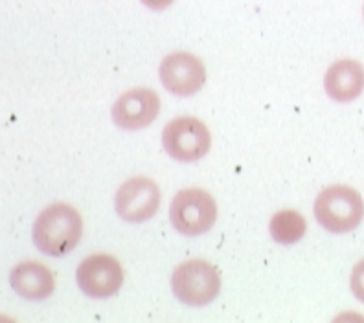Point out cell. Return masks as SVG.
<instances>
[{
    "mask_svg": "<svg viewBox=\"0 0 364 323\" xmlns=\"http://www.w3.org/2000/svg\"><path fill=\"white\" fill-rule=\"evenodd\" d=\"M350 287L353 296L364 303V259L353 266L351 278H350Z\"/></svg>",
    "mask_w": 364,
    "mask_h": 323,
    "instance_id": "obj_13",
    "label": "cell"
},
{
    "mask_svg": "<svg viewBox=\"0 0 364 323\" xmlns=\"http://www.w3.org/2000/svg\"><path fill=\"white\" fill-rule=\"evenodd\" d=\"M76 279L81 292L96 300H105L114 296L124 285V268L116 257L94 253L77 266Z\"/></svg>",
    "mask_w": 364,
    "mask_h": 323,
    "instance_id": "obj_6",
    "label": "cell"
},
{
    "mask_svg": "<svg viewBox=\"0 0 364 323\" xmlns=\"http://www.w3.org/2000/svg\"><path fill=\"white\" fill-rule=\"evenodd\" d=\"M33 244L46 256L61 257L76 248L83 235V221L68 204H52L33 222Z\"/></svg>",
    "mask_w": 364,
    "mask_h": 323,
    "instance_id": "obj_1",
    "label": "cell"
},
{
    "mask_svg": "<svg viewBox=\"0 0 364 323\" xmlns=\"http://www.w3.org/2000/svg\"><path fill=\"white\" fill-rule=\"evenodd\" d=\"M363 13H364V8H363Z\"/></svg>",
    "mask_w": 364,
    "mask_h": 323,
    "instance_id": "obj_15",
    "label": "cell"
},
{
    "mask_svg": "<svg viewBox=\"0 0 364 323\" xmlns=\"http://www.w3.org/2000/svg\"><path fill=\"white\" fill-rule=\"evenodd\" d=\"M160 206V191L155 180L133 177L116 191V213L127 222L149 221Z\"/></svg>",
    "mask_w": 364,
    "mask_h": 323,
    "instance_id": "obj_7",
    "label": "cell"
},
{
    "mask_svg": "<svg viewBox=\"0 0 364 323\" xmlns=\"http://www.w3.org/2000/svg\"><path fill=\"white\" fill-rule=\"evenodd\" d=\"M162 146L166 153L178 162H197L210 150L212 134L199 118L182 116L166 125Z\"/></svg>",
    "mask_w": 364,
    "mask_h": 323,
    "instance_id": "obj_5",
    "label": "cell"
},
{
    "mask_svg": "<svg viewBox=\"0 0 364 323\" xmlns=\"http://www.w3.org/2000/svg\"><path fill=\"white\" fill-rule=\"evenodd\" d=\"M218 219V204L208 191L190 187L178 191L169 206V221L178 234L197 237L212 230Z\"/></svg>",
    "mask_w": 364,
    "mask_h": 323,
    "instance_id": "obj_4",
    "label": "cell"
},
{
    "mask_svg": "<svg viewBox=\"0 0 364 323\" xmlns=\"http://www.w3.org/2000/svg\"><path fill=\"white\" fill-rule=\"evenodd\" d=\"M9 283L18 296L30 301L46 300L55 288L52 270L43 263L26 261L17 265L9 274Z\"/></svg>",
    "mask_w": 364,
    "mask_h": 323,
    "instance_id": "obj_11",
    "label": "cell"
},
{
    "mask_svg": "<svg viewBox=\"0 0 364 323\" xmlns=\"http://www.w3.org/2000/svg\"><path fill=\"white\" fill-rule=\"evenodd\" d=\"M313 212L324 230L331 234H348L355 230L364 219V200L357 190L337 184L320 191Z\"/></svg>",
    "mask_w": 364,
    "mask_h": 323,
    "instance_id": "obj_2",
    "label": "cell"
},
{
    "mask_svg": "<svg viewBox=\"0 0 364 323\" xmlns=\"http://www.w3.org/2000/svg\"><path fill=\"white\" fill-rule=\"evenodd\" d=\"M171 290L184 305H208L221 290V278L215 266L208 261L191 259L175 268L171 275Z\"/></svg>",
    "mask_w": 364,
    "mask_h": 323,
    "instance_id": "obj_3",
    "label": "cell"
},
{
    "mask_svg": "<svg viewBox=\"0 0 364 323\" xmlns=\"http://www.w3.org/2000/svg\"><path fill=\"white\" fill-rule=\"evenodd\" d=\"M324 89L337 103H350L364 90V67L355 59H341L328 68Z\"/></svg>",
    "mask_w": 364,
    "mask_h": 323,
    "instance_id": "obj_10",
    "label": "cell"
},
{
    "mask_svg": "<svg viewBox=\"0 0 364 323\" xmlns=\"http://www.w3.org/2000/svg\"><path fill=\"white\" fill-rule=\"evenodd\" d=\"M160 81L175 96H191L199 92L206 81V68L199 58L188 52L169 53L160 62Z\"/></svg>",
    "mask_w": 364,
    "mask_h": 323,
    "instance_id": "obj_8",
    "label": "cell"
},
{
    "mask_svg": "<svg viewBox=\"0 0 364 323\" xmlns=\"http://www.w3.org/2000/svg\"><path fill=\"white\" fill-rule=\"evenodd\" d=\"M160 111V99L151 89H133L122 94L112 105V121L125 131L151 125Z\"/></svg>",
    "mask_w": 364,
    "mask_h": 323,
    "instance_id": "obj_9",
    "label": "cell"
},
{
    "mask_svg": "<svg viewBox=\"0 0 364 323\" xmlns=\"http://www.w3.org/2000/svg\"><path fill=\"white\" fill-rule=\"evenodd\" d=\"M272 239L280 244H294L306 235L307 222L306 219L294 209H282L274 213L269 224Z\"/></svg>",
    "mask_w": 364,
    "mask_h": 323,
    "instance_id": "obj_12",
    "label": "cell"
},
{
    "mask_svg": "<svg viewBox=\"0 0 364 323\" xmlns=\"http://www.w3.org/2000/svg\"><path fill=\"white\" fill-rule=\"evenodd\" d=\"M140 2L149 9H155V11H162V9L173 4V0H140Z\"/></svg>",
    "mask_w": 364,
    "mask_h": 323,
    "instance_id": "obj_14",
    "label": "cell"
}]
</instances>
